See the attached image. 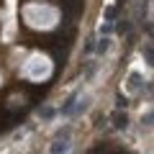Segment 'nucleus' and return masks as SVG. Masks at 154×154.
Instances as JSON below:
<instances>
[{
  "label": "nucleus",
  "mask_w": 154,
  "mask_h": 154,
  "mask_svg": "<svg viewBox=\"0 0 154 154\" xmlns=\"http://www.w3.org/2000/svg\"><path fill=\"white\" fill-rule=\"evenodd\" d=\"M26 18H28V23L31 26H36V28H49L51 23H54V18H57V13L51 11V8H38V5H31V8H26Z\"/></svg>",
  "instance_id": "obj_1"
},
{
  "label": "nucleus",
  "mask_w": 154,
  "mask_h": 154,
  "mask_svg": "<svg viewBox=\"0 0 154 154\" xmlns=\"http://www.w3.org/2000/svg\"><path fill=\"white\" fill-rule=\"evenodd\" d=\"M67 146H69L67 141H57V146H54V154H59V152H67Z\"/></svg>",
  "instance_id": "obj_2"
}]
</instances>
